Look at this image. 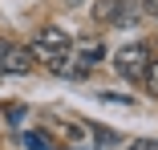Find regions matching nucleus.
Returning <instances> with one entry per match:
<instances>
[{
	"label": "nucleus",
	"instance_id": "1",
	"mask_svg": "<svg viewBox=\"0 0 158 150\" xmlns=\"http://www.w3.org/2000/svg\"><path fill=\"white\" fill-rule=\"evenodd\" d=\"M28 53H33V57H41V61H53V57H69V53H73V37H69L61 24H45L41 33L33 37Z\"/></svg>",
	"mask_w": 158,
	"mask_h": 150
},
{
	"label": "nucleus",
	"instance_id": "2",
	"mask_svg": "<svg viewBox=\"0 0 158 150\" xmlns=\"http://www.w3.org/2000/svg\"><path fill=\"white\" fill-rule=\"evenodd\" d=\"M146 65H150V49H146V45H126V49H118V57H114V69H118L122 77H130V81H142Z\"/></svg>",
	"mask_w": 158,
	"mask_h": 150
},
{
	"label": "nucleus",
	"instance_id": "3",
	"mask_svg": "<svg viewBox=\"0 0 158 150\" xmlns=\"http://www.w3.org/2000/svg\"><path fill=\"white\" fill-rule=\"evenodd\" d=\"M28 69H33V53H28L24 45H8V53H4V69H0V73H12V77H24Z\"/></svg>",
	"mask_w": 158,
	"mask_h": 150
},
{
	"label": "nucleus",
	"instance_id": "4",
	"mask_svg": "<svg viewBox=\"0 0 158 150\" xmlns=\"http://www.w3.org/2000/svg\"><path fill=\"white\" fill-rule=\"evenodd\" d=\"M20 142H24L28 150H61V146H57L49 134H41V130H24V134H20Z\"/></svg>",
	"mask_w": 158,
	"mask_h": 150
},
{
	"label": "nucleus",
	"instance_id": "5",
	"mask_svg": "<svg viewBox=\"0 0 158 150\" xmlns=\"http://www.w3.org/2000/svg\"><path fill=\"white\" fill-rule=\"evenodd\" d=\"M118 4H122V0H98V4H93V20L110 24V20L118 16Z\"/></svg>",
	"mask_w": 158,
	"mask_h": 150
},
{
	"label": "nucleus",
	"instance_id": "6",
	"mask_svg": "<svg viewBox=\"0 0 158 150\" xmlns=\"http://www.w3.org/2000/svg\"><path fill=\"white\" fill-rule=\"evenodd\" d=\"M4 118H8V126L20 130V126H24V118H28V110H24L20 102H8V106H4Z\"/></svg>",
	"mask_w": 158,
	"mask_h": 150
},
{
	"label": "nucleus",
	"instance_id": "7",
	"mask_svg": "<svg viewBox=\"0 0 158 150\" xmlns=\"http://www.w3.org/2000/svg\"><path fill=\"white\" fill-rule=\"evenodd\" d=\"M142 81L150 85V94L158 98V57H150V65H146V73H142Z\"/></svg>",
	"mask_w": 158,
	"mask_h": 150
},
{
	"label": "nucleus",
	"instance_id": "8",
	"mask_svg": "<svg viewBox=\"0 0 158 150\" xmlns=\"http://www.w3.org/2000/svg\"><path fill=\"white\" fill-rule=\"evenodd\" d=\"M126 150H158V138H134Z\"/></svg>",
	"mask_w": 158,
	"mask_h": 150
},
{
	"label": "nucleus",
	"instance_id": "9",
	"mask_svg": "<svg viewBox=\"0 0 158 150\" xmlns=\"http://www.w3.org/2000/svg\"><path fill=\"white\" fill-rule=\"evenodd\" d=\"M102 102H110V106H130V94H102Z\"/></svg>",
	"mask_w": 158,
	"mask_h": 150
},
{
	"label": "nucleus",
	"instance_id": "10",
	"mask_svg": "<svg viewBox=\"0 0 158 150\" xmlns=\"http://www.w3.org/2000/svg\"><path fill=\"white\" fill-rule=\"evenodd\" d=\"M138 4L146 8V16H154V20H158V0H138Z\"/></svg>",
	"mask_w": 158,
	"mask_h": 150
},
{
	"label": "nucleus",
	"instance_id": "11",
	"mask_svg": "<svg viewBox=\"0 0 158 150\" xmlns=\"http://www.w3.org/2000/svg\"><path fill=\"white\" fill-rule=\"evenodd\" d=\"M8 45H12V41H4V37H0V69H4V53H8Z\"/></svg>",
	"mask_w": 158,
	"mask_h": 150
},
{
	"label": "nucleus",
	"instance_id": "12",
	"mask_svg": "<svg viewBox=\"0 0 158 150\" xmlns=\"http://www.w3.org/2000/svg\"><path fill=\"white\" fill-rule=\"evenodd\" d=\"M126 4H138V0H126Z\"/></svg>",
	"mask_w": 158,
	"mask_h": 150
}]
</instances>
